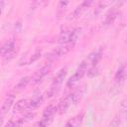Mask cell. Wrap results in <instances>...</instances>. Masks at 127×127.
<instances>
[{"label": "cell", "mask_w": 127, "mask_h": 127, "mask_svg": "<svg viewBox=\"0 0 127 127\" xmlns=\"http://www.w3.org/2000/svg\"><path fill=\"white\" fill-rule=\"evenodd\" d=\"M86 69H87V63H86V61H83V62L79 64V66L77 67L76 71L67 79V81H66V86H67V87H71V86H73L76 82H78V81L82 78V76L85 74Z\"/></svg>", "instance_id": "cell-1"}, {"label": "cell", "mask_w": 127, "mask_h": 127, "mask_svg": "<svg viewBox=\"0 0 127 127\" xmlns=\"http://www.w3.org/2000/svg\"><path fill=\"white\" fill-rule=\"evenodd\" d=\"M58 108L56 105L54 104H50L48 105L44 111H43V115H42V119L41 121H39L36 125H39V126H47L48 124H50V122L53 120V117L55 115V113L57 112Z\"/></svg>", "instance_id": "cell-2"}, {"label": "cell", "mask_w": 127, "mask_h": 127, "mask_svg": "<svg viewBox=\"0 0 127 127\" xmlns=\"http://www.w3.org/2000/svg\"><path fill=\"white\" fill-rule=\"evenodd\" d=\"M66 71H67V68H66V66H64L58 72V74L56 75V77L54 78V81L52 83V86H51V89H50V92H49V94H50L49 96L54 95L59 90L61 84L63 83V81H64V79L66 75Z\"/></svg>", "instance_id": "cell-3"}, {"label": "cell", "mask_w": 127, "mask_h": 127, "mask_svg": "<svg viewBox=\"0 0 127 127\" xmlns=\"http://www.w3.org/2000/svg\"><path fill=\"white\" fill-rule=\"evenodd\" d=\"M73 47V44L71 43H67V44H63L62 46L56 48L55 50L52 51V53L49 55V59L51 60H55L58 58H61L63 56H65L67 53H69L71 51Z\"/></svg>", "instance_id": "cell-4"}, {"label": "cell", "mask_w": 127, "mask_h": 127, "mask_svg": "<svg viewBox=\"0 0 127 127\" xmlns=\"http://www.w3.org/2000/svg\"><path fill=\"white\" fill-rule=\"evenodd\" d=\"M50 69H51V64H47V65L43 66L42 68H40V69L35 73V75L33 76L32 82H33V83H38V82H40V81L50 72Z\"/></svg>", "instance_id": "cell-5"}, {"label": "cell", "mask_w": 127, "mask_h": 127, "mask_svg": "<svg viewBox=\"0 0 127 127\" xmlns=\"http://www.w3.org/2000/svg\"><path fill=\"white\" fill-rule=\"evenodd\" d=\"M14 101H15V95H14V94H9V95L5 98V100H4V102H3L2 106H1L0 114H2V115L6 114V113L11 109V107L13 106Z\"/></svg>", "instance_id": "cell-6"}, {"label": "cell", "mask_w": 127, "mask_h": 127, "mask_svg": "<svg viewBox=\"0 0 127 127\" xmlns=\"http://www.w3.org/2000/svg\"><path fill=\"white\" fill-rule=\"evenodd\" d=\"M15 50V43L11 40L5 42L1 47H0V56L1 57H5L7 56L9 53H11L12 51Z\"/></svg>", "instance_id": "cell-7"}, {"label": "cell", "mask_w": 127, "mask_h": 127, "mask_svg": "<svg viewBox=\"0 0 127 127\" xmlns=\"http://www.w3.org/2000/svg\"><path fill=\"white\" fill-rule=\"evenodd\" d=\"M71 105V101H70V98H69V96L67 95L66 97H64V98H63L61 101H60V103H59V105H58V111L61 113V114H64V113H65L66 112V110L68 109V107Z\"/></svg>", "instance_id": "cell-8"}, {"label": "cell", "mask_w": 127, "mask_h": 127, "mask_svg": "<svg viewBox=\"0 0 127 127\" xmlns=\"http://www.w3.org/2000/svg\"><path fill=\"white\" fill-rule=\"evenodd\" d=\"M28 105H29V100H28V99H26V98L20 99V100H18V101L14 104L13 111H14V113L22 112V111H24L25 109H28Z\"/></svg>", "instance_id": "cell-9"}, {"label": "cell", "mask_w": 127, "mask_h": 127, "mask_svg": "<svg viewBox=\"0 0 127 127\" xmlns=\"http://www.w3.org/2000/svg\"><path fill=\"white\" fill-rule=\"evenodd\" d=\"M43 101H44V97H43V95H42V94H37V95H35V96L29 101L28 108L34 110V109L38 108V107L43 103Z\"/></svg>", "instance_id": "cell-10"}, {"label": "cell", "mask_w": 127, "mask_h": 127, "mask_svg": "<svg viewBox=\"0 0 127 127\" xmlns=\"http://www.w3.org/2000/svg\"><path fill=\"white\" fill-rule=\"evenodd\" d=\"M82 120H83V113L77 114V115L73 116L72 118H70V119L65 123V126L77 127V126H79V125L82 123Z\"/></svg>", "instance_id": "cell-11"}, {"label": "cell", "mask_w": 127, "mask_h": 127, "mask_svg": "<svg viewBox=\"0 0 127 127\" xmlns=\"http://www.w3.org/2000/svg\"><path fill=\"white\" fill-rule=\"evenodd\" d=\"M68 96H69V98H70L71 104H77V102H79L80 99H81L82 90H81V89H77V90H75L74 92L70 93Z\"/></svg>", "instance_id": "cell-12"}, {"label": "cell", "mask_w": 127, "mask_h": 127, "mask_svg": "<svg viewBox=\"0 0 127 127\" xmlns=\"http://www.w3.org/2000/svg\"><path fill=\"white\" fill-rule=\"evenodd\" d=\"M125 75H126V68H125V65L123 64V65H121V66L117 69L114 78H115V80H116L117 82H120V81H122V80L125 78Z\"/></svg>", "instance_id": "cell-13"}, {"label": "cell", "mask_w": 127, "mask_h": 127, "mask_svg": "<svg viewBox=\"0 0 127 127\" xmlns=\"http://www.w3.org/2000/svg\"><path fill=\"white\" fill-rule=\"evenodd\" d=\"M80 32H81V28H75V29L70 30V33H69V43L74 44L76 42V40L78 39V37L80 35Z\"/></svg>", "instance_id": "cell-14"}, {"label": "cell", "mask_w": 127, "mask_h": 127, "mask_svg": "<svg viewBox=\"0 0 127 127\" xmlns=\"http://www.w3.org/2000/svg\"><path fill=\"white\" fill-rule=\"evenodd\" d=\"M69 33L70 31H64V32H62L59 39H58V42L60 44H67L69 43Z\"/></svg>", "instance_id": "cell-15"}, {"label": "cell", "mask_w": 127, "mask_h": 127, "mask_svg": "<svg viewBox=\"0 0 127 127\" xmlns=\"http://www.w3.org/2000/svg\"><path fill=\"white\" fill-rule=\"evenodd\" d=\"M30 80H31V77L30 76H24V77H22L21 79H20V81L18 82V84L15 86L17 89H22V88H25L27 85H28V83L30 82Z\"/></svg>", "instance_id": "cell-16"}, {"label": "cell", "mask_w": 127, "mask_h": 127, "mask_svg": "<svg viewBox=\"0 0 127 127\" xmlns=\"http://www.w3.org/2000/svg\"><path fill=\"white\" fill-rule=\"evenodd\" d=\"M85 73L87 74L88 77H94V76H96L99 73V70H98V68H97L96 65H92L90 68L86 69V72Z\"/></svg>", "instance_id": "cell-17"}, {"label": "cell", "mask_w": 127, "mask_h": 127, "mask_svg": "<svg viewBox=\"0 0 127 127\" xmlns=\"http://www.w3.org/2000/svg\"><path fill=\"white\" fill-rule=\"evenodd\" d=\"M116 16H117V13H116V12H111V13H109L108 15H106V18H105V20H104V24H105V25H110V24H112V23L114 22Z\"/></svg>", "instance_id": "cell-18"}, {"label": "cell", "mask_w": 127, "mask_h": 127, "mask_svg": "<svg viewBox=\"0 0 127 127\" xmlns=\"http://www.w3.org/2000/svg\"><path fill=\"white\" fill-rule=\"evenodd\" d=\"M101 60V52H95L91 56V64L92 65H97V64Z\"/></svg>", "instance_id": "cell-19"}, {"label": "cell", "mask_w": 127, "mask_h": 127, "mask_svg": "<svg viewBox=\"0 0 127 127\" xmlns=\"http://www.w3.org/2000/svg\"><path fill=\"white\" fill-rule=\"evenodd\" d=\"M41 56H42V52H41V51H37V52H35V54H33V55L31 56V58L29 59L28 64H33V63L37 62V61L41 58Z\"/></svg>", "instance_id": "cell-20"}, {"label": "cell", "mask_w": 127, "mask_h": 127, "mask_svg": "<svg viewBox=\"0 0 127 127\" xmlns=\"http://www.w3.org/2000/svg\"><path fill=\"white\" fill-rule=\"evenodd\" d=\"M67 4H68L67 0H61L59 5H58V12L59 13H63L65 10V8L67 7Z\"/></svg>", "instance_id": "cell-21"}, {"label": "cell", "mask_w": 127, "mask_h": 127, "mask_svg": "<svg viewBox=\"0 0 127 127\" xmlns=\"http://www.w3.org/2000/svg\"><path fill=\"white\" fill-rule=\"evenodd\" d=\"M119 124H120V117H119V119H118V116H116L114 119H113V121L112 122H110V126H119Z\"/></svg>", "instance_id": "cell-22"}, {"label": "cell", "mask_w": 127, "mask_h": 127, "mask_svg": "<svg viewBox=\"0 0 127 127\" xmlns=\"http://www.w3.org/2000/svg\"><path fill=\"white\" fill-rule=\"evenodd\" d=\"M6 126H16V121H13V120H10L9 122L6 123Z\"/></svg>", "instance_id": "cell-23"}, {"label": "cell", "mask_w": 127, "mask_h": 127, "mask_svg": "<svg viewBox=\"0 0 127 127\" xmlns=\"http://www.w3.org/2000/svg\"><path fill=\"white\" fill-rule=\"evenodd\" d=\"M3 6H4V5H3V2L1 1V2H0V16H1L2 11H3Z\"/></svg>", "instance_id": "cell-24"}, {"label": "cell", "mask_w": 127, "mask_h": 127, "mask_svg": "<svg viewBox=\"0 0 127 127\" xmlns=\"http://www.w3.org/2000/svg\"><path fill=\"white\" fill-rule=\"evenodd\" d=\"M2 125H3V119L0 118V126H2Z\"/></svg>", "instance_id": "cell-25"}, {"label": "cell", "mask_w": 127, "mask_h": 127, "mask_svg": "<svg viewBox=\"0 0 127 127\" xmlns=\"http://www.w3.org/2000/svg\"><path fill=\"white\" fill-rule=\"evenodd\" d=\"M43 1H44L45 3H48V2H49V0H43Z\"/></svg>", "instance_id": "cell-26"}]
</instances>
